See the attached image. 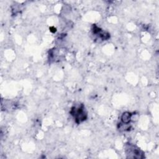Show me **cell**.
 <instances>
[{
    "instance_id": "7a4b0ae2",
    "label": "cell",
    "mask_w": 159,
    "mask_h": 159,
    "mask_svg": "<svg viewBox=\"0 0 159 159\" xmlns=\"http://www.w3.org/2000/svg\"><path fill=\"white\" fill-rule=\"evenodd\" d=\"M126 155L128 158H143L145 157L144 153L136 146L129 143L125 147Z\"/></svg>"
},
{
    "instance_id": "6da1fadb",
    "label": "cell",
    "mask_w": 159,
    "mask_h": 159,
    "mask_svg": "<svg viewBox=\"0 0 159 159\" xmlns=\"http://www.w3.org/2000/svg\"><path fill=\"white\" fill-rule=\"evenodd\" d=\"M70 114L77 124L83 122L87 118V114L83 104H80L78 106H73L71 109Z\"/></svg>"
},
{
    "instance_id": "277c9868",
    "label": "cell",
    "mask_w": 159,
    "mask_h": 159,
    "mask_svg": "<svg viewBox=\"0 0 159 159\" xmlns=\"http://www.w3.org/2000/svg\"><path fill=\"white\" fill-rule=\"evenodd\" d=\"M132 114L129 112H125L121 116V122L123 124H128L132 119Z\"/></svg>"
},
{
    "instance_id": "3957f363",
    "label": "cell",
    "mask_w": 159,
    "mask_h": 159,
    "mask_svg": "<svg viewBox=\"0 0 159 159\" xmlns=\"http://www.w3.org/2000/svg\"><path fill=\"white\" fill-rule=\"evenodd\" d=\"M93 34L94 35H98V38L102 40H106L110 37V35L108 33L102 31L101 29H99L96 25H93Z\"/></svg>"
}]
</instances>
